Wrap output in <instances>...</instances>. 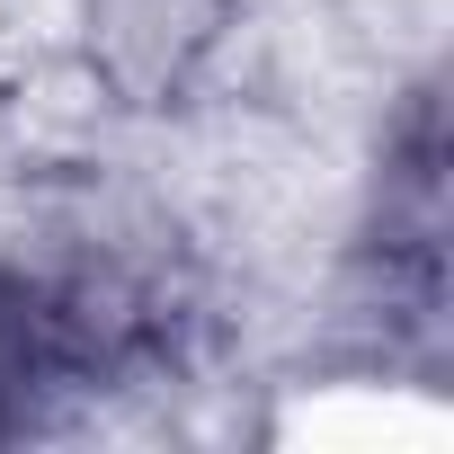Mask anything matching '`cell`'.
<instances>
[{"mask_svg":"<svg viewBox=\"0 0 454 454\" xmlns=\"http://www.w3.org/2000/svg\"><path fill=\"white\" fill-rule=\"evenodd\" d=\"M116 356V321L90 294L0 277V436H27L54 392H90Z\"/></svg>","mask_w":454,"mask_h":454,"instance_id":"cell-1","label":"cell"}]
</instances>
